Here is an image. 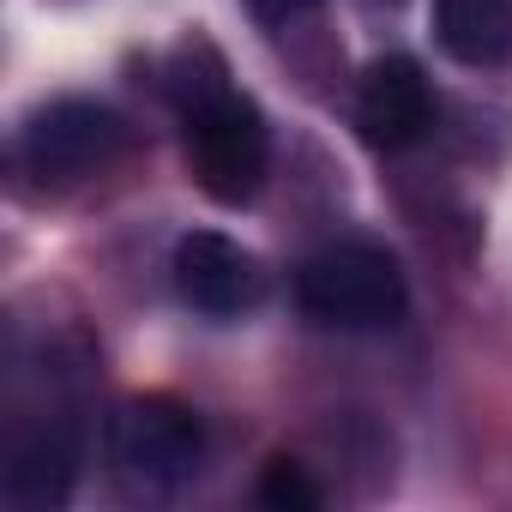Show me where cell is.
<instances>
[{"instance_id": "obj_7", "label": "cell", "mask_w": 512, "mask_h": 512, "mask_svg": "<svg viewBox=\"0 0 512 512\" xmlns=\"http://www.w3.org/2000/svg\"><path fill=\"white\" fill-rule=\"evenodd\" d=\"M356 127L380 151H410L434 127V85L410 55H386L368 67L362 97H356Z\"/></svg>"}, {"instance_id": "obj_8", "label": "cell", "mask_w": 512, "mask_h": 512, "mask_svg": "<svg viewBox=\"0 0 512 512\" xmlns=\"http://www.w3.org/2000/svg\"><path fill=\"white\" fill-rule=\"evenodd\" d=\"M434 37L464 67H500L512 55V0H434Z\"/></svg>"}, {"instance_id": "obj_1", "label": "cell", "mask_w": 512, "mask_h": 512, "mask_svg": "<svg viewBox=\"0 0 512 512\" xmlns=\"http://www.w3.org/2000/svg\"><path fill=\"white\" fill-rule=\"evenodd\" d=\"M181 139H187V169H193L205 199L247 205L266 187L272 127H266L260 103L229 91L223 79H187L181 85Z\"/></svg>"}, {"instance_id": "obj_5", "label": "cell", "mask_w": 512, "mask_h": 512, "mask_svg": "<svg viewBox=\"0 0 512 512\" xmlns=\"http://www.w3.org/2000/svg\"><path fill=\"white\" fill-rule=\"evenodd\" d=\"M175 290L187 308L211 314V320H235L266 296V272L260 260L223 229H187L175 241Z\"/></svg>"}, {"instance_id": "obj_4", "label": "cell", "mask_w": 512, "mask_h": 512, "mask_svg": "<svg viewBox=\"0 0 512 512\" xmlns=\"http://www.w3.org/2000/svg\"><path fill=\"white\" fill-rule=\"evenodd\" d=\"M133 127L91 97H55L19 127V169L43 187H73L103 175L115 157H127Z\"/></svg>"}, {"instance_id": "obj_6", "label": "cell", "mask_w": 512, "mask_h": 512, "mask_svg": "<svg viewBox=\"0 0 512 512\" xmlns=\"http://www.w3.org/2000/svg\"><path fill=\"white\" fill-rule=\"evenodd\" d=\"M79 482V422L49 410L31 428L13 434L7 464H0V500L19 506V512H43L61 506Z\"/></svg>"}, {"instance_id": "obj_3", "label": "cell", "mask_w": 512, "mask_h": 512, "mask_svg": "<svg viewBox=\"0 0 512 512\" xmlns=\"http://www.w3.org/2000/svg\"><path fill=\"white\" fill-rule=\"evenodd\" d=\"M205 464V422L181 398H127L109 416V476L133 500H175Z\"/></svg>"}, {"instance_id": "obj_9", "label": "cell", "mask_w": 512, "mask_h": 512, "mask_svg": "<svg viewBox=\"0 0 512 512\" xmlns=\"http://www.w3.org/2000/svg\"><path fill=\"white\" fill-rule=\"evenodd\" d=\"M260 500H266V506L314 512V506H320V488H314V476H308L296 458H272V464H266V476H260Z\"/></svg>"}, {"instance_id": "obj_2", "label": "cell", "mask_w": 512, "mask_h": 512, "mask_svg": "<svg viewBox=\"0 0 512 512\" xmlns=\"http://www.w3.org/2000/svg\"><path fill=\"white\" fill-rule=\"evenodd\" d=\"M296 308L332 332H386L410 308L398 260L374 241H332L308 253L296 272Z\"/></svg>"}, {"instance_id": "obj_10", "label": "cell", "mask_w": 512, "mask_h": 512, "mask_svg": "<svg viewBox=\"0 0 512 512\" xmlns=\"http://www.w3.org/2000/svg\"><path fill=\"white\" fill-rule=\"evenodd\" d=\"M241 7L260 25H272V31H290V25H302V19L320 13V0H241Z\"/></svg>"}]
</instances>
